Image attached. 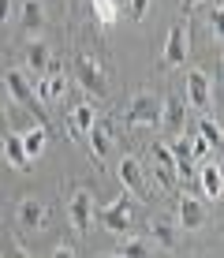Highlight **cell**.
<instances>
[{
  "instance_id": "23",
  "label": "cell",
  "mask_w": 224,
  "mask_h": 258,
  "mask_svg": "<svg viewBox=\"0 0 224 258\" xmlns=\"http://www.w3.org/2000/svg\"><path fill=\"white\" fill-rule=\"evenodd\" d=\"M198 139H205L209 146H217V142H220V123L213 116H202L198 120Z\"/></svg>"
},
{
  "instance_id": "19",
  "label": "cell",
  "mask_w": 224,
  "mask_h": 258,
  "mask_svg": "<svg viewBox=\"0 0 224 258\" xmlns=\"http://www.w3.org/2000/svg\"><path fill=\"white\" fill-rule=\"evenodd\" d=\"M161 123H165L168 131H179V127H183V101H179V97L161 101Z\"/></svg>"
},
{
  "instance_id": "11",
  "label": "cell",
  "mask_w": 224,
  "mask_h": 258,
  "mask_svg": "<svg viewBox=\"0 0 224 258\" xmlns=\"http://www.w3.org/2000/svg\"><path fill=\"white\" fill-rule=\"evenodd\" d=\"M49 60H52V52H49V45H45L41 38H30L23 45V64H26L30 75H45V71H49Z\"/></svg>"
},
{
  "instance_id": "25",
  "label": "cell",
  "mask_w": 224,
  "mask_h": 258,
  "mask_svg": "<svg viewBox=\"0 0 224 258\" xmlns=\"http://www.w3.org/2000/svg\"><path fill=\"white\" fill-rule=\"evenodd\" d=\"M168 150H172V157H176V161H187V150H191V139H187V135H179V131H176V139H172V146H168Z\"/></svg>"
},
{
  "instance_id": "18",
  "label": "cell",
  "mask_w": 224,
  "mask_h": 258,
  "mask_svg": "<svg viewBox=\"0 0 224 258\" xmlns=\"http://www.w3.org/2000/svg\"><path fill=\"white\" fill-rule=\"evenodd\" d=\"M19 142H23L26 157L38 161V157L45 154V146H49V135H45V127H30V131H23V135H19Z\"/></svg>"
},
{
  "instance_id": "14",
  "label": "cell",
  "mask_w": 224,
  "mask_h": 258,
  "mask_svg": "<svg viewBox=\"0 0 224 258\" xmlns=\"http://www.w3.org/2000/svg\"><path fill=\"white\" fill-rule=\"evenodd\" d=\"M0 157H4V161L15 168V172L30 168V157H26V150H23L19 135H4V139H0Z\"/></svg>"
},
{
  "instance_id": "7",
  "label": "cell",
  "mask_w": 224,
  "mask_h": 258,
  "mask_svg": "<svg viewBox=\"0 0 224 258\" xmlns=\"http://www.w3.org/2000/svg\"><path fill=\"white\" fill-rule=\"evenodd\" d=\"M4 90L12 94L15 101H19V105H26V109H34V112L41 109L38 94H34V83H30V75H23L19 68H12V71H8V75H4Z\"/></svg>"
},
{
  "instance_id": "6",
  "label": "cell",
  "mask_w": 224,
  "mask_h": 258,
  "mask_svg": "<svg viewBox=\"0 0 224 258\" xmlns=\"http://www.w3.org/2000/svg\"><path fill=\"white\" fill-rule=\"evenodd\" d=\"M176 225L183 228V232H198V228L205 225V202L198 199V195H183V199H179Z\"/></svg>"
},
{
  "instance_id": "17",
  "label": "cell",
  "mask_w": 224,
  "mask_h": 258,
  "mask_svg": "<svg viewBox=\"0 0 224 258\" xmlns=\"http://www.w3.org/2000/svg\"><path fill=\"white\" fill-rule=\"evenodd\" d=\"M198 183H202V195H205L209 202H217L220 195H224V176H220V168H217V165H202Z\"/></svg>"
},
{
  "instance_id": "22",
  "label": "cell",
  "mask_w": 224,
  "mask_h": 258,
  "mask_svg": "<svg viewBox=\"0 0 224 258\" xmlns=\"http://www.w3.org/2000/svg\"><path fill=\"white\" fill-rule=\"evenodd\" d=\"M116 254H123V258H142V254H150V243H146V239H138V236H131V232H127Z\"/></svg>"
},
{
  "instance_id": "31",
  "label": "cell",
  "mask_w": 224,
  "mask_h": 258,
  "mask_svg": "<svg viewBox=\"0 0 224 258\" xmlns=\"http://www.w3.org/2000/svg\"><path fill=\"white\" fill-rule=\"evenodd\" d=\"M0 139H4V131H0Z\"/></svg>"
},
{
  "instance_id": "24",
  "label": "cell",
  "mask_w": 224,
  "mask_h": 258,
  "mask_svg": "<svg viewBox=\"0 0 224 258\" xmlns=\"http://www.w3.org/2000/svg\"><path fill=\"white\" fill-rule=\"evenodd\" d=\"M209 150H213L209 142L194 135V139H191V150H187V161H205V157H209Z\"/></svg>"
},
{
  "instance_id": "4",
  "label": "cell",
  "mask_w": 224,
  "mask_h": 258,
  "mask_svg": "<svg viewBox=\"0 0 224 258\" xmlns=\"http://www.w3.org/2000/svg\"><path fill=\"white\" fill-rule=\"evenodd\" d=\"M127 123L131 127H157L161 123V97L157 94H138L127 105Z\"/></svg>"
},
{
  "instance_id": "21",
  "label": "cell",
  "mask_w": 224,
  "mask_h": 258,
  "mask_svg": "<svg viewBox=\"0 0 224 258\" xmlns=\"http://www.w3.org/2000/svg\"><path fill=\"white\" fill-rule=\"evenodd\" d=\"M90 12L101 26H112L116 23V0H90Z\"/></svg>"
},
{
  "instance_id": "15",
  "label": "cell",
  "mask_w": 224,
  "mask_h": 258,
  "mask_svg": "<svg viewBox=\"0 0 224 258\" xmlns=\"http://www.w3.org/2000/svg\"><path fill=\"white\" fill-rule=\"evenodd\" d=\"M116 176H120V183H123L127 195H142V161L138 157H123Z\"/></svg>"
},
{
  "instance_id": "1",
  "label": "cell",
  "mask_w": 224,
  "mask_h": 258,
  "mask_svg": "<svg viewBox=\"0 0 224 258\" xmlns=\"http://www.w3.org/2000/svg\"><path fill=\"white\" fill-rule=\"evenodd\" d=\"M101 221H105V228H109V232H116V236L134 232V206H131V195H127V191L116 195L109 206L101 210Z\"/></svg>"
},
{
  "instance_id": "29",
  "label": "cell",
  "mask_w": 224,
  "mask_h": 258,
  "mask_svg": "<svg viewBox=\"0 0 224 258\" xmlns=\"http://www.w3.org/2000/svg\"><path fill=\"white\" fill-rule=\"evenodd\" d=\"M8 127V105H4V97H0V131Z\"/></svg>"
},
{
  "instance_id": "8",
  "label": "cell",
  "mask_w": 224,
  "mask_h": 258,
  "mask_svg": "<svg viewBox=\"0 0 224 258\" xmlns=\"http://www.w3.org/2000/svg\"><path fill=\"white\" fill-rule=\"evenodd\" d=\"M183 86H187V101H191L194 109H209V97H213V79H209V71L191 68Z\"/></svg>"
},
{
  "instance_id": "20",
  "label": "cell",
  "mask_w": 224,
  "mask_h": 258,
  "mask_svg": "<svg viewBox=\"0 0 224 258\" xmlns=\"http://www.w3.org/2000/svg\"><path fill=\"white\" fill-rule=\"evenodd\" d=\"M150 236H154V243H157V247H165V251H172V243H176V232H172V221H165V217L150 221Z\"/></svg>"
},
{
  "instance_id": "26",
  "label": "cell",
  "mask_w": 224,
  "mask_h": 258,
  "mask_svg": "<svg viewBox=\"0 0 224 258\" xmlns=\"http://www.w3.org/2000/svg\"><path fill=\"white\" fill-rule=\"evenodd\" d=\"M150 8H154V0H127V12L134 19H142V15H150Z\"/></svg>"
},
{
  "instance_id": "30",
  "label": "cell",
  "mask_w": 224,
  "mask_h": 258,
  "mask_svg": "<svg viewBox=\"0 0 224 258\" xmlns=\"http://www.w3.org/2000/svg\"><path fill=\"white\" fill-rule=\"evenodd\" d=\"M183 4H187V8H198V4H202V0H183Z\"/></svg>"
},
{
  "instance_id": "5",
  "label": "cell",
  "mask_w": 224,
  "mask_h": 258,
  "mask_svg": "<svg viewBox=\"0 0 224 258\" xmlns=\"http://www.w3.org/2000/svg\"><path fill=\"white\" fill-rule=\"evenodd\" d=\"M19 225L26 232H49L52 228V210L38 199H23L19 202Z\"/></svg>"
},
{
  "instance_id": "27",
  "label": "cell",
  "mask_w": 224,
  "mask_h": 258,
  "mask_svg": "<svg viewBox=\"0 0 224 258\" xmlns=\"http://www.w3.org/2000/svg\"><path fill=\"white\" fill-rule=\"evenodd\" d=\"M52 254H56V258H75L79 251H75L71 243H56V247H52Z\"/></svg>"
},
{
  "instance_id": "3",
  "label": "cell",
  "mask_w": 224,
  "mask_h": 258,
  "mask_svg": "<svg viewBox=\"0 0 224 258\" xmlns=\"http://www.w3.org/2000/svg\"><path fill=\"white\" fill-rule=\"evenodd\" d=\"M94 217H97L94 195H90L86 187H75V191H71V199H67V221H71V228H75V232H90Z\"/></svg>"
},
{
  "instance_id": "28",
  "label": "cell",
  "mask_w": 224,
  "mask_h": 258,
  "mask_svg": "<svg viewBox=\"0 0 224 258\" xmlns=\"http://www.w3.org/2000/svg\"><path fill=\"white\" fill-rule=\"evenodd\" d=\"M8 15H12V0H0V23H8Z\"/></svg>"
},
{
  "instance_id": "13",
  "label": "cell",
  "mask_w": 224,
  "mask_h": 258,
  "mask_svg": "<svg viewBox=\"0 0 224 258\" xmlns=\"http://www.w3.org/2000/svg\"><path fill=\"white\" fill-rule=\"evenodd\" d=\"M97 123V109L94 105H75V109L67 112V131L75 139H86V131Z\"/></svg>"
},
{
  "instance_id": "10",
  "label": "cell",
  "mask_w": 224,
  "mask_h": 258,
  "mask_svg": "<svg viewBox=\"0 0 224 258\" xmlns=\"http://www.w3.org/2000/svg\"><path fill=\"white\" fill-rule=\"evenodd\" d=\"M34 94H38V101H41V105L60 101V97L67 94V79H64V71H45L41 83H34Z\"/></svg>"
},
{
  "instance_id": "16",
  "label": "cell",
  "mask_w": 224,
  "mask_h": 258,
  "mask_svg": "<svg viewBox=\"0 0 224 258\" xmlns=\"http://www.w3.org/2000/svg\"><path fill=\"white\" fill-rule=\"evenodd\" d=\"M86 142H90V154H94L97 161H109V154H112V131L109 127L94 123V127L86 131Z\"/></svg>"
},
{
  "instance_id": "12",
  "label": "cell",
  "mask_w": 224,
  "mask_h": 258,
  "mask_svg": "<svg viewBox=\"0 0 224 258\" xmlns=\"http://www.w3.org/2000/svg\"><path fill=\"white\" fill-rule=\"evenodd\" d=\"M19 23L26 34L38 38L41 26H45V0H19Z\"/></svg>"
},
{
  "instance_id": "9",
  "label": "cell",
  "mask_w": 224,
  "mask_h": 258,
  "mask_svg": "<svg viewBox=\"0 0 224 258\" xmlns=\"http://www.w3.org/2000/svg\"><path fill=\"white\" fill-rule=\"evenodd\" d=\"M75 75H79V83H83V90H90V94H105V68L97 64L90 52H83V56L75 60Z\"/></svg>"
},
{
  "instance_id": "2",
  "label": "cell",
  "mask_w": 224,
  "mask_h": 258,
  "mask_svg": "<svg viewBox=\"0 0 224 258\" xmlns=\"http://www.w3.org/2000/svg\"><path fill=\"white\" fill-rule=\"evenodd\" d=\"M187 56H191V23L179 19L165 38V56L161 60H165V68H183Z\"/></svg>"
}]
</instances>
